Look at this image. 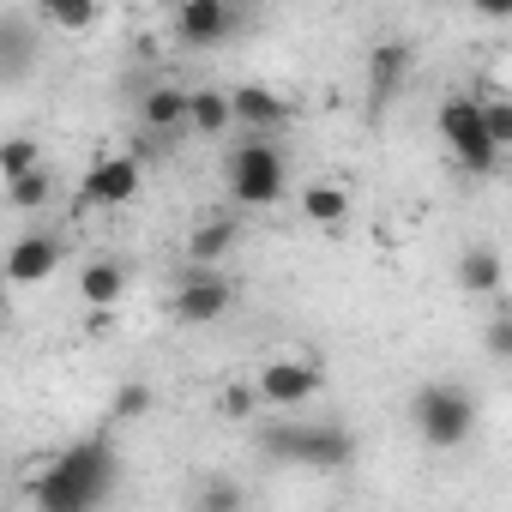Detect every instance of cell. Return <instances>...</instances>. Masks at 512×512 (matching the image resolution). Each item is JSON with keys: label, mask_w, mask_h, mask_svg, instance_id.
Returning a JSON list of instances; mask_svg holds the SVG:
<instances>
[{"label": "cell", "mask_w": 512, "mask_h": 512, "mask_svg": "<svg viewBox=\"0 0 512 512\" xmlns=\"http://www.w3.org/2000/svg\"><path fill=\"white\" fill-rule=\"evenodd\" d=\"M37 169H43L37 139H25V133H19V139L0 145V181H7V187H13V181H25V175H37Z\"/></svg>", "instance_id": "ffe728a7"}, {"label": "cell", "mask_w": 512, "mask_h": 512, "mask_svg": "<svg viewBox=\"0 0 512 512\" xmlns=\"http://www.w3.org/2000/svg\"><path fill=\"white\" fill-rule=\"evenodd\" d=\"M187 127H193L199 139H223V133L235 127V103H229V91L199 85V91H193V109H187Z\"/></svg>", "instance_id": "e0dca14e"}, {"label": "cell", "mask_w": 512, "mask_h": 512, "mask_svg": "<svg viewBox=\"0 0 512 512\" xmlns=\"http://www.w3.org/2000/svg\"><path fill=\"white\" fill-rule=\"evenodd\" d=\"M482 13L488 19H512V0H482Z\"/></svg>", "instance_id": "4316f807"}, {"label": "cell", "mask_w": 512, "mask_h": 512, "mask_svg": "<svg viewBox=\"0 0 512 512\" xmlns=\"http://www.w3.org/2000/svg\"><path fill=\"white\" fill-rule=\"evenodd\" d=\"M241 241V223L235 217H205V223H193L187 229V266H199V272H217V260Z\"/></svg>", "instance_id": "7c38bea8"}, {"label": "cell", "mask_w": 512, "mask_h": 512, "mask_svg": "<svg viewBox=\"0 0 512 512\" xmlns=\"http://www.w3.org/2000/svg\"><path fill=\"white\" fill-rule=\"evenodd\" d=\"M440 139L452 145L458 169L494 175L500 151H494V139H488V127H482V97H446V103H440Z\"/></svg>", "instance_id": "5b68a950"}, {"label": "cell", "mask_w": 512, "mask_h": 512, "mask_svg": "<svg viewBox=\"0 0 512 512\" xmlns=\"http://www.w3.org/2000/svg\"><path fill=\"white\" fill-rule=\"evenodd\" d=\"M49 187H55V181H49V163H43L37 175H25V181H13V187H7V199H13V211H37V205L49 199Z\"/></svg>", "instance_id": "d4e9b609"}, {"label": "cell", "mask_w": 512, "mask_h": 512, "mask_svg": "<svg viewBox=\"0 0 512 512\" xmlns=\"http://www.w3.org/2000/svg\"><path fill=\"white\" fill-rule=\"evenodd\" d=\"M229 103H235V127H247V133H272L290 121V97H278L272 85H241V91H229Z\"/></svg>", "instance_id": "8fae6325"}, {"label": "cell", "mask_w": 512, "mask_h": 512, "mask_svg": "<svg viewBox=\"0 0 512 512\" xmlns=\"http://www.w3.org/2000/svg\"><path fill=\"white\" fill-rule=\"evenodd\" d=\"M241 506H247L241 482H223V476H211V482L199 488V512H241Z\"/></svg>", "instance_id": "cb8c5ba5"}, {"label": "cell", "mask_w": 512, "mask_h": 512, "mask_svg": "<svg viewBox=\"0 0 512 512\" xmlns=\"http://www.w3.org/2000/svg\"><path fill=\"white\" fill-rule=\"evenodd\" d=\"M55 266H61V241L49 235V229H31V235H19L13 241V253H7V284H49L55 278Z\"/></svg>", "instance_id": "9c48e42d"}, {"label": "cell", "mask_w": 512, "mask_h": 512, "mask_svg": "<svg viewBox=\"0 0 512 512\" xmlns=\"http://www.w3.org/2000/svg\"><path fill=\"white\" fill-rule=\"evenodd\" d=\"M121 482V458H115V440L109 434H91L67 452L49 458V470L31 482V500L37 512H97Z\"/></svg>", "instance_id": "6da1fadb"}, {"label": "cell", "mask_w": 512, "mask_h": 512, "mask_svg": "<svg viewBox=\"0 0 512 512\" xmlns=\"http://www.w3.org/2000/svg\"><path fill=\"white\" fill-rule=\"evenodd\" d=\"M187 109H193V91H181V85H151V91L139 97V127L163 139V133L187 127Z\"/></svg>", "instance_id": "4fadbf2b"}, {"label": "cell", "mask_w": 512, "mask_h": 512, "mask_svg": "<svg viewBox=\"0 0 512 512\" xmlns=\"http://www.w3.org/2000/svg\"><path fill=\"white\" fill-rule=\"evenodd\" d=\"M458 290L464 296H500L506 290V260L494 247H464L458 253Z\"/></svg>", "instance_id": "9a60e30c"}, {"label": "cell", "mask_w": 512, "mask_h": 512, "mask_svg": "<svg viewBox=\"0 0 512 512\" xmlns=\"http://www.w3.org/2000/svg\"><path fill=\"white\" fill-rule=\"evenodd\" d=\"M260 404H266V392H260V386H253V380H229V386L217 392V410H223L229 422H247V416H253V410H260Z\"/></svg>", "instance_id": "44dd1931"}, {"label": "cell", "mask_w": 512, "mask_h": 512, "mask_svg": "<svg viewBox=\"0 0 512 512\" xmlns=\"http://www.w3.org/2000/svg\"><path fill=\"white\" fill-rule=\"evenodd\" d=\"M151 404H157V398H151V386H145V380H121V386H115L109 416H115V422H139V416H151Z\"/></svg>", "instance_id": "7402d4cb"}, {"label": "cell", "mask_w": 512, "mask_h": 512, "mask_svg": "<svg viewBox=\"0 0 512 512\" xmlns=\"http://www.w3.org/2000/svg\"><path fill=\"white\" fill-rule=\"evenodd\" d=\"M410 422H416V434H422L434 452H452V446H464V440L476 434V404H470V392H458L452 380H428V386H416V398H410Z\"/></svg>", "instance_id": "7a4b0ae2"}, {"label": "cell", "mask_w": 512, "mask_h": 512, "mask_svg": "<svg viewBox=\"0 0 512 512\" xmlns=\"http://www.w3.org/2000/svg\"><path fill=\"white\" fill-rule=\"evenodd\" d=\"M266 458L278 464H308V470H350L356 458V434L338 428V422H320V428H266Z\"/></svg>", "instance_id": "3957f363"}, {"label": "cell", "mask_w": 512, "mask_h": 512, "mask_svg": "<svg viewBox=\"0 0 512 512\" xmlns=\"http://www.w3.org/2000/svg\"><path fill=\"white\" fill-rule=\"evenodd\" d=\"M482 350H488L494 362H512V314H500V320L482 326Z\"/></svg>", "instance_id": "484cf974"}, {"label": "cell", "mask_w": 512, "mask_h": 512, "mask_svg": "<svg viewBox=\"0 0 512 512\" xmlns=\"http://www.w3.org/2000/svg\"><path fill=\"white\" fill-rule=\"evenodd\" d=\"M223 175H229L235 205H247V211H266V205L284 199V157H278V145H266V139L235 145Z\"/></svg>", "instance_id": "277c9868"}, {"label": "cell", "mask_w": 512, "mask_h": 512, "mask_svg": "<svg viewBox=\"0 0 512 512\" xmlns=\"http://www.w3.org/2000/svg\"><path fill=\"white\" fill-rule=\"evenodd\" d=\"M404 79H410V43H380V49L368 55V91H374L380 103H392V97L404 91Z\"/></svg>", "instance_id": "2e32d148"}, {"label": "cell", "mask_w": 512, "mask_h": 512, "mask_svg": "<svg viewBox=\"0 0 512 512\" xmlns=\"http://www.w3.org/2000/svg\"><path fill=\"white\" fill-rule=\"evenodd\" d=\"M296 205H302V217H308L314 229H326V235H338V229L350 223V193H344L338 181H308V187L296 193Z\"/></svg>", "instance_id": "5bb4252c"}, {"label": "cell", "mask_w": 512, "mask_h": 512, "mask_svg": "<svg viewBox=\"0 0 512 512\" xmlns=\"http://www.w3.org/2000/svg\"><path fill=\"white\" fill-rule=\"evenodd\" d=\"M482 127L494 151H512V97H482Z\"/></svg>", "instance_id": "603a6c76"}, {"label": "cell", "mask_w": 512, "mask_h": 512, "mask_svg": "<svg viewBox=\"0 0 512 512\" xmlns=\"http://www.w3.org/2000/svg\"><path fill=\"white\" fill-rule=\"evenodd\" d=\"M229 302H235V284H229L223 272H199V266H187V278L175 284V314H181L187 326H211V320H223Z\"/></svg>", "instance_id": "52a82bcc"}, {"label": "cell", "mask_w": 512, "mask_h": 512, "mask_svg": "<svg viewBox=\"0 0 512 512\" xmlns=\"http://www.w3.org/2000/svg\"><path fill=\"white\" fill-rule=\"evenodd\" d=\"M139 157H127V151H109V157H97L91 169H85V181H79V199L85 205H127L133 193H139Z\"/></svg>", "instance_id": "ba28073f"}, {"label": "cell", "mask_w": 512, "mask_h": 512, "mask_svg": "<svg viewBox=\"0 0 512 512\" xmlns=\"http://www.w3.org/2000/svg\"><path fill=\"white\" fill-rule=\"evenodd\" d=\"M79 296H85V308H115L121 296H127V266L121 260H91L85 272H79Z\"/></svg>", "instance_id": "ac0fdd59"}, {"label": "cell", "mask_w": 512, "mask_h": 512, "mask_svg": "<svg viewBox=\"0 0 512 512\" xmlns=\"http://www.w3.org/2000/svg\"><path fill=\"white\" fill-rule=\"evenodd\" d=\"M253 386L266 392L272 410H296V404H308V398L326 386V374H320V362H308V356H272L260 374H253Z\"/></svg>", "instance_id": "8992f818"}, {"label": "cell", "mask_w": 512, "mask_h": 512, "mask_svg": "<svg viewBox=\"0 0 512 512\" xmlns=\"http://www.w3.org/2000/svg\"><path fill=\"white\" fill-rule=\"evenodd\" d=\"M506 284H512V253H506Z\"/></svg>", "instance_id": "83f0119b"}, {"label": "cell", "mask_w": 512, "mask_h": 512, "mask_svg": "<svg viewBox=\"0 0 512 512\" xmlns=\"http://www.w3.org/2000/svg\"><path fill=\"white\" fill-rule=\"evenodd\" d=\"M43 19H49L55 31H97V25H103V7H97V0H49Z\"/></svg>", "instance_id": "d6986e66"}, {"label": "cell", "mask_w": 512, "mask_h": 512, "mask_svg": "<svg viewBox=\"0 0 512 512\" xmlns=\"http://www.w3.org/2000/svg\"><path fill=\"white\" fill-rule=\"evenodd\" d=\"M229 31H235V13L223 7V0H181V7H175V37L187 49H211Z\"/></svg>", "instance_id": "30bf717a"}]
</instances>
